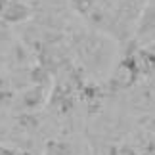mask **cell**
Masks as SVG:
<instances>
[{
    "label": "cell",
    "instance_id": "obj_1",
    "mask_svg": "<svg viewBox=\"0 0 155 155\" xmlns=\"http://www.w3.org/2000/svg\"><path fill=\"white\" fill-rule=\"evenodd\" d=\"M29 15H31L29 6L23 4V2H19V0H12V2L6 6V10L0 14V17H2L6 23H19V21H25Z\"/></svg>",
    "mask_w": 155,
    "mask_h": 155
},
{
    "label": "cell",
    "instance_id": "obj_5",
    "mask_svg": "<svg viewBox=\"0 0 155 155\" xmlns=\"http://www.w3.org/2000/svg\"><path fill=\"white\" fill-rule=\"evenodd\" d=\"M153 29H155V8L151 6V8L146 10V14H144V17H142V21H140V33L153 31Z\"/></svg>",
    "mask_w": 155,
    "mask_h": 155
},
{
    "label": "cell",
    "instance_id": "obj_4",
    "mask_svg": "<svg viewBox=\"0 0 155 155\" xmlns=\"http://www.w3.org/2000/svg\"><path fill=\"white\" fill-rule=\"evenodd\" d=\"M69 2H71V6H73L81 15H88L94 8H96L98 0H69Z\"/></svg>",
    "mask_w": 155,
    "mask_h": 155
},
{
    "label": "cell",
    "instance_id": "obj_6",
    "mask_svg": "<svg viewBox=\"0 0 155 155\" xmlns=\"http://www.w3.org/2000/svg\"><path fill=\"white\" fill-rule=\"evenodd\" d=\"M0 155H15V151L12 147H6V146L0 144Z\"/></svg>",
    "mask_w": 155,
    "mask_h": 155
},
{
    "label": "cell",
    "instance_id": "obj_2",
    "mask_svg": "<svg viewBox=\"0 0 155 155\" xmlns=\"http://www.w3.org/2000/svg\"><path fill=\"white\" fill-rule=\"evenodd\" d=\"M44 155H73V147L67 142L61 140H52L44 147Z\"/></svg>",
    "mask_w": 155,
    "mask_h": 155
},
{
    "label": "cell",
    "instance_id": "obj_7",
    "mask_svg": "<svg viewBox=\"0 0 155 155\" xmlns=\"http://www.w3.org/2000/svg\"><path fill=\"white\" fill-rule=\"evenodd\" d=\"M12 2V0H0V14H2V12L6 10V6H8Z\"/></svg>",
    "mask_w": 155,
    "mask_h": 155
},
{
    "label": "cell",
    "instance_id": "obj_3",
    "mask_svg": "<svg viewBox=\"0 0 155 155\" xmlns=\"http://www.w3.org/2000/svg\"><path fill=\"white\" fill-rule=\"evenodd\" d=\"M40 102H42V88L40 86H33L29 90H25V94H23V104L27 107L33 109V107L40 105Z\"/></svg>",
    "mask_w": 155,
    "mask_h": 155
}]
</instances>
